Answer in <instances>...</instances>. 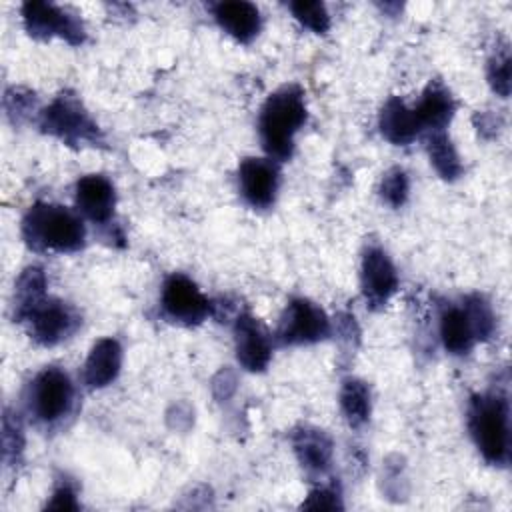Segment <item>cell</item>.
<instances>
[{"label":"cell","mask_w":512,"mask_h":512,"mask_svg":"<svg viewBox=\"0 0 512 512\" xmlns=\"http://www.w3.org/2000/svg\"><path fill=\"white\" fill-rule=\"evenodd\" d=\"M360 286L362 294L372 310L382 308L390 296L398 288V274L388 258V254L378 248L370 246L366 248L362 256V272H360Z\"/></svg>","instance_id":"10"},{"label":"cell","mask_w":512,"mask_h":512,"mask_svg":"<svg viewBox=\"0 0 512 512\" xmlns=\"http://www.w3.org/2000/svg\"><path fill=\"white\" fill-rule=\"evenodd\" d=\"M288 8L300 24H304L306 28H310L316 34H324L330 28V16L322 2L298 0V2H290Z\"/></svg>","instance_id":"24"},{"label":"cell","mask_w":512,"mask_h":512,"mask_svg":"<svg viewBox=\"0 0 512 512\" xmlns=\"http://www.w3.org/2000/svg\"><path fill=\"white\" fill-rule=\"evenodd\" d=\"M378 126H380L382 136L388 142L398 144V146L410 144L422 132V126H420V120H418L414 108H408L396 96H392L384 104V108L380 112Z\"/></svg>","instance_id":"18"},{"label":"cell","mask_w":512,"mask_h":512,"mask_svg":"<svg viewBox=\"0 0 512 512\" xmlns=\"http://www.w3.org/2000/svg\"><path fill=\"white\" fill-rule=\"evenodd\" d=\"M280 184L278 166L268 158H244L238 166V186L242 198L252 208H268L276 200Z\"/></svg>","instance_id":"11"},{"label":"cell","mask_w":512,"mask_h":512,"mask_svg":"<svg viewBox=\"0 0 512 512\" xmlns=\"http://www.w3.org/2000/svg\"><path fill=\"white\" fill-rule=\"evenodd\" d=\"M4 106H6V112L10 116H16V120L20 116H24L30 108H34V94L30 92H24L20 88H12L6 92L4 96Z\"/></svg>","instance_id":"29"},{"label":"cell","mask_w":512,"mask_h":512,"mask_svg":"<svg viewBox=\"0 0 512 512\" xmlns=\"http://www.w3.org/2000/svg\"><path fill=\"white\" fill-rule=\"evenodd\" d=\"M408 190H410V184H408V176L402 168H392L388 170L384 176H382V182H380V196L386 204H390L392 208H400L406 198H408Z\"/></svg>","instance_id":"25"},{"label":"cell","mask_w":512,"mask_h":512,"mask_svg":"<svg viewBox=\"0 0 512 512\" xmlns=\"http://www.w3.org/2000/svg\"><path fill=\"white\" fill-rule=\"evenodd\" d=\"M46 298V274L38 266L26 268L18 282L14 292V320H22L40 300Z\"/></svg>","instance_id":"20"},{"label":"cell","mask_w":512,"mask_h":512,"mask_svg":"<svg viewBox=\"0 0 512 512\" xmlns=\"http://www.w3.org/2000/svg\"><path fill=\"white\" fill-rule=\"evenodd\" d=\"M488 82L494 92H498L502 98L510 94V52L504 46L502 50H496L494 56L488 62Z\"/></svg>","instance_id":"26"},{"label":"cell","mask_w":512,"mask_h":512,"mask_svg":"<svg viewBox=\"0 0 512 512\" xmlns=\"http://www.w3.org/2000/svg\"><path fill=\"white\" fill-rule=\"evenodd\" d=\"M462 306L466 308L470 320H472V326H474V332H476V340H488L494 332V326H496V320H494V312L490 308V304L478 296V294H472V296H466L462 300Z\"/></svg>","instance_id":"23"},{"label":"cell","mask_w":512,"mask_h":512,"mask_svg":"<svg viewBox=\"0 0 512 512\" xmlns=\"http://www.w3.org/2000/svg\"><path fill=\"white\" fill-rule=\"evenodd\" d=\"M160 302L164 316L184 326H196L212 314V302L180 272H174L164 280Z\"/></svg>","instance_id":"7"},{"label":"cell","mask_w":512,"mask_h":512,"mask_svg":"<svg viewBox=\"0 0 512 512\" xmlns=\"http://www.w3.org/2000/svg\"><path fill=\"white\" fill-rule=\"evenodd\" d=\"M292 446L300 466L308 474H324L332 460V440L326 432L310 426L292 432Z\"/></svg>","instance_id":"15"},{"label":"cell","mask_w":512,"mask_h":512,"mask_svg":"<svg viewBox=\"0 0 512 512\" xmlns=\"http://www.w3.org/2000/svg\"><path fill=\"white\" fill-rule=\"evenodd\" d=\"M120 366H122L120 342L116 338H100L92 346L84 362L82 380L88 388H104L116 380Z\"/></svg>","instance_id":"14"},{"label":"cell","mask_w":512,"mask_h":512,"mask_svg":"<svg viewBox=\"0 0 512 512\" xmlns=\"http://www.w3.org/2000/svg\"><path fill=\"white\" fill-rule=\"evenodd\" d=\"M440 338L450 354H468L478 342L472 320L464 306H446L440 314Z\"/></svg>","instance_id":"19"},{"label":"cell","mask_w":512,"mask_h":512,"mask_svg":"<svg viewBox=\"0 0 512 512\" xmlns=\"http://www.w3.org/2000/svg\"><path fill=\"white\" fill-rule=\"evenodd\" d=\"M340 408L352 428L364 426L370 418V390L366 382L358 378L344 380L340 388Z\"/></svg>","instance_id":"21"},{"label":"cell","mask_w":512,"mask_h":512,"mask_svg":"<svg viewBox=\"0 0 512 512\" xmlns=\"http://www.w3.org/2000/svg\"><path fill=\"white\" fill-rule=\"evenodd\" d=\"M454 110H456L454 98L440 80H432L426 86L418 106L414 108L422 130H428V132L444 130L452 120Z\"/></svg>","instance_id":"17"},{"label":"cell","mask_w":512,"mask_h":512,"mask_svg":"<svg viewBox=\"0 0 512 512\" xmlns=\"http://www.w3.org/2000/svg\"><path fill=\"white\" fill-rule=\"evenodd\" d=\"M22 20L26 32L36 40L60 36L68 44L78 46L86 38L82 20L52 2H26L22 6Z\"/></svg>","instance_id":"9"},{"label":"cell","mask_w":512,"mask_h":512,"mask_svg":"<svg viewBox=\"0 0 512 512\" xmlns=\"http://www.w3.org/2000/svg\"><path fill=\"white\" fill-rule=\"evenodd\" d=\"M306 122L304 92L296 84L276 90L264 102L258 118V132L266 154L274 160H288L294 152V134Z\"/></svg>","instance_id":"1"},{"label":"cell","mask_w":512,"mask_h":512,"mask_svg":"<svg viewBox=\"0 0 512 512\" xmlns=\"http://www.w3.org/2000/svg\"><path fill=\"white\" fill-rule=\"evenodd\" d=\"M328 336L330 320L318 304L308 298H294L288 302L276 330V340L282 346L314 344Z\"/></svg>","instance_id":"6"},{"label":"cell","mask_w":512,"mask_h":512,"mask_svg":"<svg viewBox=\"0 0 512 512\" xmlns=\"http://www.w3.org/2000/svg\"><path fill=\"white\" fill-rule=\"evenodd\" d=\"M2 446H4V460L12 462L20 456L22 446H24V436H22V426L20 422L6 410L4 412V422H2Z\"/></svg>","instance_id":"27"},{"label":"cell","mask_w":512,"mask_h":512,"mask_svg":"<svg viewBox=\"0 0 512 512\" xmlns=\"http://www.w3.org/2000/svg\"><path fill=\"white\" fill-rule=\"evenodd\" d=\"M74 404V384L70 376L48 366L40 370L26 390V408L42 424H54L62 420Z\"/></svg>","instance_id":"5"},{"label":"cell","mask_w":512,"mask_h":512,"mask_svg":"<svg viewBox=\"0 0 512 512\" xmlns=\"http://www.w3.org/2000/svg\"><path fill=\"white\" fill-rule=\"evenodd\" d=\"M46 510H78L80 504L76 500V492L68 482H62L54 488L52 498L44 506Z\"/></svg>","instance_id":"30"},{"label":"cell","mask_w":512,"mask_h":512,"mask_svg":"<svg viewBox=\"0 0 512 512\" xmlns=\"http://www.w3.org/2000/svg\"><path fill=\"white\" fill-rule=\"evenodd\" d=\"M234 342H236V358L248 372H262L270 358L272 348L270 340L260 326V322L244 312L234 322Z\"/></svg>","instance_id":"12"},{"label":"cell","mask_w":512,"mask_h":512,"mask_svg":"<svg viewBox=\"0 0 512 512\" xmlns=\"http://www.w3.org/2000/svg\"><path fill=\"white\" fill-rule=\"evenodd\" d=\"M20 322L28 324V332L36 344L56 346L78 330L80 314L62 300L44 298Z\"/></svg>","instance_id":"8"},{"label":"cell","mask_w":512,"mask_h":512,"mask_svg":"<svg viewBox=\"0 0 512 512\" xmlns=\"http://www.w3.org/2000/svg\"><path fill=\"white\" fill-rule=\"evenodd\" d=\"M40 128L42 132L62 140L68 146L102 142V132L98 124L90 118L80 98L70 92L58 94L40 112Z\"/></svg>","instance_id":"4"},{"label":"cell","mask_w":512,"mask_h":512,"mask_svg":"<svg viewBox=\"0 0 512 512\" xmlns=\"http://www.w3.org/2000/svg\"><path fill=\"white\" fill-rule=\"evenodd\" d=\"M302 508H306V510H340L342 508L340 490L336 488V484L314 488L308 494Z\"/></svg>","instance_id":"28"},{"label":"cell","mask_w":512,"mask_h":512,"mask_svg":"<svg viewBox=\"0 0 512 512\" xmlns=\"http://www.w3.org/2000/svg\"><path fill=\"white\" fill-rule=\"evenodd\" d=\"M76 206L88 220L96 224L110 222L116 206L112 182L102 174H88L76 182Z\"/></svg>","instance_id":"13"},{"label":"cell","mask_w":512,"mask_h":512,"mask_svg":"<svg viewBox=\"0 0 512 512\" xmlns=\"http://www.w3.org/2000/svg\"><path fill=\"white\" fill-rule=\"evenodd\" d=\"M22 238L36 252H78L86 244V228L70 208L36 202L22 218Z\"/></svg>","instance_id":"2"},{"label":"cell","mask_w":512,"mask_h":512,"mask_svg":"<svg viewBox=\"0 0 512 512\" xmlns=\"http://www.w3.org/2000/svg\"><path fill=\"white\" fill-rule=\"evenodd\" d=\"M468 428L486 462L506 466L510 460V408L506 394H476L468 408Z\"/></svg>","instance_id":"3"},{"label":"cell","mask_w":512,"mask_h":512,"mask_svg":"<svg viewBox=\"0 0 512 512\" xmlns=\"http://www.w3.org/2000/svg\"><path fill=\"white\" fill-rule=\"evenodd\" d=\"M214 18L220 24V28L230 34L234 40L248 44L252 42L260 32V12L254 4L232 0V2H220L214 6Z\"/></svg>","instance_id":"16"},{"label":"cell","mask_w":512,"mask_h":512,"mask_svg":"<svg viewBox=\"0 0 512 512\" xmlns=\"http://www.w3.org/2000/svg\"><path fill=\"white\" fill-rule=\"evenodd\" d=\"M428 156L434 166V170L444 178V180H456L462 174V162L456 154V148L446 134V130H436L430 132L428 136Z\"/></svg>","instance_id":"22"}]
</instances>
